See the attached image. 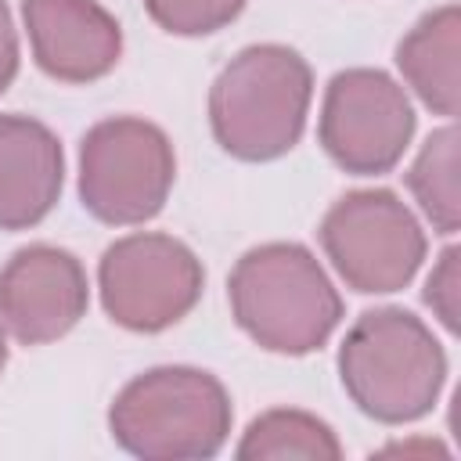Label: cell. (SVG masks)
I'll use <instances>...</instances> for the list:
<instances>
[{
    "mask_svg": "<svg viewBox=\"0 0 461 461\" xmlns=\"http://www.w3.org/2000/svg\"><path fill=\"white\" fill-rule=\"evenodd\" d=\"M234 407L202 367L166 364L130 378L108 407L112 439L144 461H202L223 450Z\"/></svg>",
    "mask_w": 461,
    "mask_h": 461,
    "instance_id": "cell-4",
    "label": "cell"
},
{
    "mask_svg": "<svg viewBox=\"0 0 461 461\" xmlns=\"http://www.w3.org/2000/svg\"><path fill=\"white\" fill-rule=\"evenodd\" d=\"M36 65L58 83L104 79L122 58V29L97 0H22Z\"/></svg>",
    "mask_w": 461,
    "mask_h": 461,
    "instance_id": "cell-10",
    "label": "cell"
},
{
    "mask_svg": "<svg viewBox=\"0 0 461 461\" xmlns=\"http://www.w3.org/2000/svg\"><path fill=\"white\" fill-rule=\"evenodd\" d=\"M227 299L238 328L259 349L281 357L321 349L342 321L339 288L299 241L249 249L227 277Z\"/></svg>",
    "mask_w": 461,
    "mask_h": 461,
    "instance_id": "cell-1",
    "label": "cell"
},
{
    "mask_svg": "<svg viewBox=\"0 0 461 461\" xmlns=\"http://www.w3.org/2000/svg\"><path fill=\"white\" fill-rule=\"evenodd\" d=\"M339 378L360 414L382 425H407L436 407L447 382V353L411 310L375 306L346 331Z\"/></svg>",
    "mask_w": 461,
    "mask_h": 461,
    "instance_id": "cell-3",
    "label": "cell"
},
{
    "mask_svg": "<svg viewBox=\"0 0 461 461\" xmlns=\"http://www.w3.org/2000/svg\"><path fill=\"white\" fill-rule=\"evenodd\" d=\"M317 234L335 274L364 295L407 288L429 249L418 216L389 187L346 191L331 202Z\"/></svg>",
    "mask_w": 461,
    "mask_h": 461,
    "instance_id": "cell-6",
    "label": "cell"
},
{
    "mask_svg": "<svg viewBox=\"0 0 461 461\" xmlns=\"http://www.w3.org/2000/svg\"><path fill=\"white\" fill-rule=\"evenodd\" d=\"M205 270L191 245L162 230H137L112 241L97 263L104 313L140 335L180 324L202 299Z\"/></svg>",
    "mask_w": 461,
    "mask_h": 461,
    "instance_id": "cell-7",
    "label": "cell"
},
{
    "mask_svg": "<svg viewBox=\"0 0 461 461\" xmlns=\"http://www.w3.org/2000/svg\"><path fill=\"white\" fill-rule=\"evenodd\" d=\"M313 72L295 47H241L209 86V126L216 144L241 162L288 155L310 115Z\"/></svg>",
    "mask_w": 461,
    "mask_h": 461,
    "instance_id": "cell-2",
    "label": "cell"
},
{
    "mask_svg": "<svg viewBox=\"0 0 461 461\" xmlns=\"http://www.w3.org/2000/svg\"><path fill=\"white\" fill-rule=\"evenodd\" d=\"M457 50H461V7L439 4L421 14L411 32L396 43V68L414 97L443 119H454L461 108V79H457Z\"/></svg>",
    "mask_w": 461,
    "mask_h": 461,
    "instance_id": "cell-12",
    "label": "cell"
},
{
    "mask_svg": "<svg viewBox=\"0 0 461 461\" xmlns=\"http://www.w3.org/2000/svg\"><path fill=\"white\" fill-rule=\"evenodd\" d=\"M176 155L162 126L140 115L94 122L79 144V202L108 227H137L162 212Z\"/></svg>",
    "mask_w": 461,
    "mask_h": 461,
    "instance_id": "cell-5",
    "label": "cell"
},
{
    "mask_svg": "<svg viewBox=\"0 0 461 461\" xmlns=\"http://www.w3.org/2000/svg\"><path fill=\"white\" fill-rule=\"evenodd\" d=\"M4 367H7V331L0 324V375H4Z\"/></svg>",
    "mask_w": 461,
    "mask_h": 461,
    "instance_id": "cell-18",
    "label": "cell"
},
{
    "mask_svg": "<svg viewBox=\"0 0 461 461\" xmlns=\"http://www.w3.org/2000/svg\"><path fill=\"white\" fill-rule=\"evenodd\" d=\"M321 148L353 176L389 173L414 137V108L407 90L382 68H342L324 86Z\"/></svg>",
    "mask_w": 461,
    "mask_h": 461,
    "instance_id": "cell-8",
    "label": "cell"
},
{
    "mask_svg": "<svg viewBox=\"0 0 461 461\" xmlns=\"http://www.w3.org/2000/svg\"><path fill=\"white\" fill-rule=\"evenodd\" d=\"M457 245H447L425 277V303L432 306L436 321L454 335L457 331V299H461V277H457Z\"/></svg>",
    "mask_w": 461,
    "mask_h": 461,
    "instance_id": "cell-16",
    "label": "cell"
},
{
    "mask_svg": "<svg viewBox=\"0 0 461 461\" xmlns=\"http://www.w3.org/2000/svg\"><path fill=\"white\" fill-rule=\"evenodd\" d=\"M407 187L439 234H457L461 223V198H457V126L447 122L429 133L421 151L407 169Z\"/></svg>",
    "mask_w": 461,
    "mask_h": 461,
    "instance_id": "cell-14",
    "label": "cell"
},
{
    "mask_svg": "<svg viewBox=\"0 0 461 461\" xmlns=\"http://www.w3.org/2000/svg\"><path fill=\"white\" fill-rule=\"evenodd\" d=\"M65 184L61 140L32 115H0V230H29L50 216Z\"/></svg>",
    "mask_w": 461,
    "mask_h": 461,
    "instance_id": "cell-11",
    "label": "cell"
},
{
    "mask_svg": "<svg viewBox=\"0 0 461 461\" xmlns=\"http://www.w3.org/2000/svg\"><path fill=\"white\" fill-rule=\"evenodd\" d=\"M339 461L342 443L328 421L310 411L274 407L249 421L238 443V461Z\"/></svg>",
    "mask_w": 461,
    "mask_h": 461,
    "instance_id": "cell-13",
    "label": "cell"
},
{
    "mask_svg": "<svg viewBox=\"0 0 461 461\" xmlns=\"http://www.w3.org/2000/svg\"><path fill=\"white\" fill-rule=\"evenodd\" d=\"M249 0H144L148 18L169 36H212L230 25Z\"/></svg>",
    "mask_w": 461,
    "mask_h": 461,
    "instance_id": "cell-15",
    "label": "cell"
},
{
    "mask_svg": "<svg viewBox=\"0 0 461 461\" xmlns=\"http://www.w3.org/2000/svg\"><path fill=\"white\" fill-rule=\"evenodd\" d=\"M18 61H22V54H18V29H14V18H11L7 4L0 0V94L14 83Z\"/></svg>",
    "mask_w": 461,
    "mask_h": 461,
    "instance_id": "cell-17",
    "label": "cell"
},
{
    "mask_svg": "<svg viewBox=\"0 0 461 461\" xmlns=\"http://www.w3.org/2000/svg\"><path fill=\"white\" fill-rule=\"evenodd\" d=\"M90 303L79 256L36 241L0 267V324L22 346H47L68 335Z\"/></svg>",
    "mask_w": 461,
    "mask_h": 461,
    "instance_id": "cell-9",
    "label": "cell"
}]
</instances>
